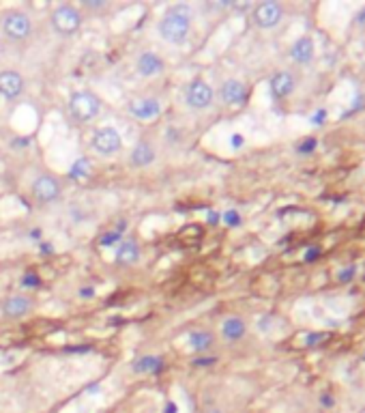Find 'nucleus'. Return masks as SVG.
Returning a JSON list of instances; mask_svg holds the SVG:
<instances>
[{
  "instance_id": "nucleus-19",
  "label": "nucleus",
  "mask_w": 365,
  "mask_h": 413,
  "mask_svg": "<svg viewBox=\"0 0 365 413\" xmlns=\"http://www.w3.org/2000/svg\"><path fill=\"white\" fill-rule=\"evenodd\" d=\"M288 56L292 62L297 65L305 67V65H312V60L316 58V43L310 35H303L299 37L297 41H292L290 50H288Z\"/></svg>"
},
{
  "instance_id": "nucleus-12",
  "label": "nucleus",
  "mask_w": 365,
  "mask_h": 413,
  "mask_svg": "<svg viewBox=\"0 0 365 413\" xmlns=\"http://www.w3.org/2000/svg\"><path fill=\"white\" fill-rule=\"evenodd\" d=\"M249 333V323L241 314H228L221 319L217 327V338L226 344H239L247 338Z\"/></svg>"
},
{
  "instance_id": "nucleus-25",
  "label": "nucleus",
  "mask_w": 365,
  "mask_h": 413,
  "mask_svg": "<svg viewBox=\"0 0 365 413\" xmlns=\"http://www.w3.org/2000/svg\"><path fill=\"white\" fill-rule=\"evenodd\" d=\"M217 362V355H194L192 357V366L194 368H209V366H213V364Z\"/></svg>"
},
{
  "instance_id": "nucleus-28",
  "label": "nucleus",
  "mask_w": 365,
  "mask_h": 413,
  "mask_svg": "<svg viewBox=\"0 0 365 413\" xmlns=\"http://www.w3.org/2000/svg\"><path fill=\"white\" fill-rule=\"evenodd\" d=\"M230 147L232 149H243L245 147V136L243 134H232L230 136Z\"/></svg>"
},
{
  "instance_id": "nucleus-23",
  "label": "nucleus",
  "mask_w": 365,
  "mask_h": 413,
  "mask_svg": "<svg viewBox=\"0 0 365 413\" xmlns=\"http://www.w3.org/2000/svg\"><path fill=\"white\" fill-rule=\"evenodd\" d=\"M110 7L108 0H82L80 9L82 13H103Z\"/></svg>"
},
{
  "instance_id": "nucleus-10",
  "label": "nucleus",
  "mask_w": 365,
  "mask_h": 413,
  "mask_svg": "<svg viewBox=\"0 0 365 413\" xmlns=\"http://www.w3.org/2000/svg\"><path fill=\"white\" fill-rule=\"evenodd\" d=\"M166 69H168V62L164 54H160L157 50H142L134 60V71L140 78H144V80H153V78L164 75Z\"/></svg>"
},
{
  "instance_id": "nucleus-5",
  "label": "nucleus",
  "mask_w": 365,
  "mask_h": 413,
  "mask_svg": "<svg viewBox=\"0 0 365 413\" xmlns=\"http://www.w3.org/2000/svg\"><path fill=\"white\" fill-rule=\"evenodd\" d=\"M215 102H217L215 86L200 75L192 78V80L183 86V104L187 106V110H192V113H206V110H211L215 106Z\"/></svg>"
},
{
  "instance_id": "nucleus-24",
  "label": "nucleus",
  "mask_w": 365,
  "mask_h": 413,
  "mask_svg": "<svg viewBox=\"0 0 365 413\" xmlns=\"http://www.w3.org/2000/svg\"><path fill=\"white\" fill-rule=\"evenodd\" d=\"M221 222H224V224L230 226V228H236V226H241L243 217H241V213L236 211V209H228V211L221 213Z\"/></svg>"
},
{
  "instance_id": "nucleus-16",
  "label": "nucleus",
  "mask_w": 365,
  "mask_h": 413,
  "mask_svg": "<svg viewBox=\"0 0 365 413\" xmlns=\"http://www.w3.org/2000/svg\"><path fill=\"white\" fill-rule=\"evenodd\" d=\"M24 93H26V78L18 69L0 71V97L13 102L20 99Z\"/></svg>"
},
{
  "instance_id": "nucleus-4",
  "label": "nucleus",
  "mask_w": 365,
  "mask_h": 413,
  "mask_svg": "<svg viewBox=\"0 0 365 413\" xmlns=\"http://www.w3.org/2000/svg\"><path fill=\"white\" fill-rule=\"evenodd\" d=\"M84 26V13L75 5H58L50 11V28L52 33L60 39H71L82 30Z\"/></svg>"
},
{
  "instance_id": "nucleus-18",
  "label": "nucleus",
  "mask_w": 365,
  "mask_h": 413,
  "mask_svg": "<svg viewBox=\"0 0 365 413\" xmlns=\"http://www.w3.org/2000/svg\"><path fill=\"white\" fill-rule=\"evenodd\" d=\"M268 91L275 99H288L297 91V75L288 69H277L271 78H268Z\"/></svg>"
},
{
  "instance_id": "nucleus-26",
  "label": "nucleus",
  "mask_w": 365,
  "mask_h": 413,
  "mask_svg": "<svg viewBox=\"0 0 365 413\" xmlns=\"http://www.w3.org/2000/svg\"><path fill=\"white\" fill-rule=\"evenodd\" d=\"M316 145H318V142H316V138H303V140L299 142L297 151L299 153H312L316 149Z\"/></svg>"
},
{
  "instance_id": "nucleus-34",
  "label": "nucleus",
  "mask_w": 365,
  "mask_h": 413,
  "mask_svg": "<svg viewBox=\"0 0 365 413\" xmlns=\"http://www.w3.org/2000/svg\"><path fill=\"white\" fill-rule=\"evenodd\" d=\"M357 20H359V24H365V9L357 15Z\"/></svg>"
},
{
  "instance_id": "nucleus-33",
  "label": "nucleus",
  "mask_w": 365,
  "mask_h": 413,
  "mask_svg": "<svg viewBox=\"0 0 365 413\" xmlns=\"http://www.w3.org/2000/svg\"><path fill=\"white\" fill-rule=\"evenodd\" d=\"M166 413H179V407H177V403H172V401H170V403L166 405Z\"/></svg>"
},
{
  "instance_id": "nucleus-14",
  "label": "nucleus",
  "mask_w": 365,
  "mask_h": 413,
  "mask_svg": "<svg viewBox=\"0 0 365 413\" xmlns=\"http://www.w3.org/2000/svg\"><path fill=\"white\" fill-rule=\"evenodd\" d=\"M217 342V331H213L211 327H194L187 331V346L192 349L194 355H211Z\"/></svg>"
},
{
  "instance_id": "nucleus-2",
  "label": "nucleus",
  "mask_w": 365,
  "mask_h": 413,
  "mask_svg": "<svg viewBox=\"0 0 365 413\" xmlns=\"http://www.w3.org/2000/svg\"><path fill=\"white\" fill-rule=\"evenodd\" d=\"M33 35H35V22L28 11L20 7H11L0 13V37L9 45L24 47L33 41Z\"/></svg>"
},
{
  "instance_id": "nucleus-21",
  "label": "nucleus",
  "mask_w": 365,
  "mask_h": 413,
  "mask_svg": "<svg viewBox=\"0 0 365 413\" xmlns=\"http://www.w3.org/2000/svg\"><path fill=\"white\" fill-rule=\"evenodd\" d=\"M123 226H118V228H114V231H110V233H105L101 239H99V246L101 248H116L121 241H123Z\"/></svg>"
},
{
  "instance_id": "nucleus-6",
  "label": "nucleus",
  "mask_w": 365,
  "mask_h": 413,
  "mask_svg": "<svg viewBox=\"0 0 365 413\" xmlns=\"http://www.w3.org/2000/svg\"><path fill=\"white\" fill-rule=\"evenodd\" d=\"M28 194L37 204L47 206L62 198V194H65V183H62V179L54 172H41L30 181Z\"/></svg>"
},
{
  "instance_id": "nucleus-22",
  "label": "nucleus",
  "mask_w": 365,
  "mask_h": 413,
  "mask_svg": "<svg viewBox=\"0 0 365 413\" xmlns=\"http://www.w3.org/2000/svg\"><path fill=\"white\" fill-rule=\"evenodd\" d=\"M20 287L24 291H37L41 287V276L37 272H26L22 278H20Z\"/></svg>"
},
{
  "instance_id": "nucleus-11",
  "label": "nucleus",
  "mask_w": 365,
  "mask_h": 413,
  "mask_svg": "<svg viewBox=\"0 0 365 413\" xmlns=\"http://www.w3.org/2000/svg\"><path fill=\"white\" fill-rule=\"evenodd\" d=\"M35 312V299L26 293H13L0 304V314L7 321H22Z\"/></svg>"
},
{
  "instance_id": "nucleus-8",
  "label": "nucleus",
  "mask_w": 365,
  "mask_h": 413,
  "mask_svg": "<svg viewBox=\"0 0 365 413\" xmlns=\"http://www.w3.org/2000/svg\"><path fill=\"white\" fill-rule=\"evenodd\" d=\"M286 18V7L275 0H264L251 9V22L260 30H273L277 28Z\"/></svg>"
},
{
  "instance_id": "nucleus-31",
  "label": "nucleus",
  "mask_w": 365,
  "mask_h": 413,
  "mask_svg": "<svg viewBox=\"0 0 365 413\" xmlns=\"http://www.w3.org/2000/svg\"><path fill=\"white\" fill-rule=\"evenodd\" d=\"M320 403H323L325 407H333V399H331L329 394H323V396H320Z\"/></svg>"
},
{
  "instance_id": "nucleus-9",
  "label": "nucleus",
  "mask_w": 365,
  "mask_h": 413,
  "mask_svg": "<svg viewBox=\"0 0 365 413\" xmlns=\"http://www.w3.org/2000/svg\"><path fill=\"white\" fill-rule=\"evenodd\" d=\"M217 102L224 104L226 108H239L249 97V86L241 80V78H226L221 84L215 88Z\"/></svg>"
},
{
  "instance_id": "nucleus-30",
  "label": "nucleus",
  "mask_w": 365,
  "mask_h": 413,
  "mask_svg": "<svg viewBox=\"0 0 365 413\" xmlns=\"http://www.w3.org/2000/svg\"><path fill=\"white\" fill-rule=\"evenodd\" d=\"M202 413H226V411L221 409V407H217V405H211V407H206Z\"/></svg>"
},
{
  "instance_id": "nucleus-32",
  "label": "nucleus",
  "mask_w": 365,
  "mask_h": 413,
  "mask_svg": "<svg viewBox=\"0 0 365 413\" xmlns=\"http://www.w3.org/2000/svg\"><path fill=\"white\" fill-rule=\"evenodd\" d=\"M316 257H318V250H310V252L305 254V261H307V263H314Z\"/></svg>"
},
{
  "instance_id": "nucleus-15",
  "label": "nucleus",
  "mask_w": 365,
  "mask_h": 413,
  "mask_svg": "<svg viewBox=\"0 0 365 413\" xmlns=\"http://www.w3.org/2000/svg\"><path fill=\"white\" fill-rule=\"evenodd\" d=\"M157 157H160V153H157L155 142H151L149 138H140L127 153V162H129L131 168L144 170L157 162Z\"/></svg>"
},
{
  "instance_id": "nucleus-7",
  "label": "nucleus",
  "mask_w": 365,
  "mask_h": 413,
  "mask_svg": "<svg viewBox=\"0 0 365 413\" xmlns=\"http://www.w3.org/2000/svg\"><path fill=\"white\" fill-rule=\"evenodd\" d=\"M88 147L95 155H99V157L118 155L123 151V134L114 125H101L90 134Z\"/></svg>"
},
{
  "instance_id": "nucleus-29",
  "label": "nucleus",
  "mask_w": 365,
  "mask_h": 413,
  "mask_svg": "<svg viewBox=\"0 0 365 413\" xmlns=\"http://www.w3.org/2000/svg\"><path fill=\"white\" fill-rule=\"evenodd\" d=\"M325 119H327V110H316V115L312 117V123L314 125H323Z\"/></svg>"
},
{
  "instance_id": "nucleus-1",
  "label": "nucleus",
  "mask_w": 365,
  "mask_h": 413,
  "mask_svg": "<svg viewBox=\"0 0 365 413\" xmlns=\"http://www.w3.org/2000/svg\"><path fill=\"white\" fill-rule=\"evenodd\" d=\"M196 26V9L189 3H177L170 5L160 22H157V35L160 39L172 47H183L189 43Z\"/></svg>"
},
{
  "instance_id": "nucleus-3",
  "label": "nucleus",
  "mask_w": 365,
  "mask_h": 413,
  "mask_svg": "<svg viewBox=\"0 0 365 413\" xmlns=\"http://www.w3.org/2000/svg\"><path fill=\"white\" fill-rule=\"evenodd\" d=\"M103 110V99L95 91L82 88L69 95L67 99V117L73 125L86 127L99 119Z\"/></svg>"
},
{
  "instance_id": "nucleus-27",
  "label": "nucleus",
  "mask_w": 365,
  "mask_h": 413,
  "mask_svg": "<svg viewBox=\"0 0 365 413\" xmlns=\"http://www.w3.org/2000/svg\"><path fill=\"white\" fill-rule=\"evenodd\" d=\"M77 297L84 299V301L95 299V297H97V289H95V287H80V289H77Z\"/></svg>"
},
{
  "instance_id": "nucleus-17",
  "label": "nucleus",
  "mask_w": 365,
  "mask_h": 413,
  "mask_svg": "<svg viewBox=\"0 0 365 413\" xmlns=\"http://www.w3.org/2000/svg\"><path fill=\"white\" fill-rule=\"evenodd\" d=\"M142 259V246L136 237H123V241L114 250V265L118 267H136Z\"/></svg>"
},
{
  "instance_id": "nucleus-20",
  "label": "nucleus",
  "mask_w": 365,
  "mask_h": 413,
  "mask_svg": "<svg viewBox=\"0 0 365 413\" xmlns=\"http://www.w3.org/2000/svg\"><path fill=\"white\" fill-rule=\"evenodd\" d=\"M164 366H166V359L155 353H147L131 362V370L136 375H160L164 370Z\"/></svg>"
},
{
  "instance_id": "nucleus-13",
  "label": "nucleus",
  "mask_w": 365,
  "mask_h": 413,
  "mask_svg": "<svg viewBox=\"0 0 365 413\" xmlns=\"http://www.w3.org/2000/svg\"><path fill=\"white\" fill-rule=\"evenodd\" d=\"M125 110L131 119L147 123V121L160 119L164 115V104L157 97H149V95H144V97H134V99L127 102Z\"/></svg>"
}]
</instances>
